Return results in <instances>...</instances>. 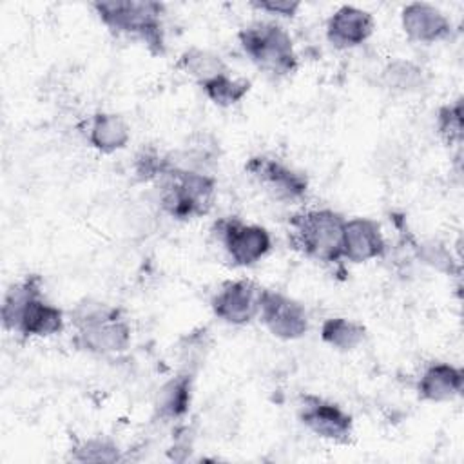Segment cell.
<instances>
[{
    "label": "cell",
    "instance_id": "15",
    "mask_svg": "<svg viewBox=\"0 0 464 464\" xmlns=\"http://www.w3.org/2000/svg\"><path fill=\"white\" fill-rule=\"evenodd\" d=\"M462 384L464 373L460 368L448 362H433L419 381V395L426 401L444 402L457 397L462 392Z\"/></svg>",
    "mask_w": 464,
    "mask_h": 464
},
{
    "label": "cell",
    "instance_id": "4",
    "mask_svg": "<svg viewBox=\"0 0 464 464\" xmlns=\"http://www.w3.org/2000/svg\"><path fill=\"white\" fill-rule=\"evenodd\" d=\"M92 7L111 31L141 40L156 54H161L165 51L161 25L163 4L116 0L94 2Z\"/></svg>",
    "mask_w": 464,
    "mask_h": 464
},
{
    "label": "cell",
    "instance_id": "6",
    "mask_svg": "<svg viewBox=\"0 0 464 464\" xmlns=\"http://www.w3.org/2000/svg\"><path fill=\"white\" fill-rule=\"evenodd\" d=\"M161 185V207L178 219H190L205 214L214 199V179L207 174L167 165Z\"/></svg>",
    "mask_w": 464,
    "mask_h": 464
},
{
    "label": "cell",
    "instance_id": "8",
    "mask_svg": "<svg viewBox=\"0 0 464 464\" xmlns=\"http://www.w3.org/2000/svg\"><path fill=\"white\" fill-rule=\"evenodd\" d=\"M259 317L272 335L279 339H299L308 330V315L304 306L295 299L274 290L261 288Z\"/></svg>",
    "mask_w": 464,
    "mask_h": 464
},
{
    "label": "cell",
    "instance_id": "11",
    "mask_svg": "<svg viewBox=\"0 0 464 464\" xmlns=\"http://www.w3.org/2000/svg\"><path fill=\"white\" fill-rule=\"evenodd\" d=\"M259 295L261 288H257L252 281H228L212 297L210 306L221 321L230 324H245L259 315Z\"/></svg>",
    "mask_w": 464,
    "mask_h": 464
},
{
    "label": "cell",
    "instance_id": "9",
    "mask_svg": "<svg viewBox=\"0 0 464 464\" xmlns=\"http://www.w3.org/2000/svg\"><path fill=\"white\" fill-rule=\"evenodd\" d=\"M245 169L276 199L295 201L308 190V181L301 172H295L274 158L254 156L248 160Z\"/></svg>",
    "mask_w": 464,
    "mask_h": 464
},
{
    "label": "cell",
    "instance_id": "2",
    "mask_svg": "<svg viewBox=\"0 0 464 464\" xmlns=\"http://www.w3.org/2000/svg\"><path fill=\"white\" fill-rule=\"evenodd\" d=\"M76 326V344L94 353H118L130 343V328L120 310L105 303L83 301L71 312Z\"/></svg>",
    "mask_w": 464,
    "mask_h": 464
},
{
    "label": "cell",
    "instance_id": "7",
    "mask_svg": "<svg viewBox=\"0 0 464 464\" xmlns=\"http://www.w3.org/2000/svg\"><path fill=\"white\" fill-rule=\"evenodd\" d=\"M218 239L236 266H250L270 250V234L259 225H246L237 218L219 219L214 227Z\"/></svg>",
    "mask_w": 464,
    "mask_h": 464
},
{
    "label": "cell",
    "instance_id": "12",
    "mask_svg": "<svg viewBox=\"0 0 464 464\" xmlns=\"http://www.w3.org/2000/svg\"><path fill=\"white\" fill-rule=\"evenodd\" d=\"M386 243L377 221L368 218H352L343 228V257L352 263H364L384 254Z\"/></svg>",
    "mask_w": 464,
    "mask_h": 464
},
{
    "label": "cell",
    "instance_id": "5",
    "mask_svg": "<svg viewBox=\"0 0 464 464\" xmlns=\"http://www.w3.org/2000/svg\"><path fill=\"white\" fill-rule=\"evenodd\" d=\"M246 56L274 76H285L295 71L297 54L290 34L274 22H254L237 34Z\"/></svg>",
    "mask_w": 464,
    "mask_h": 464
},
{
    "label": "cell",
    "instance_id": "20",
    "mask_svg": "<svg viewBox=\"0 0 464 464\" xmlns=\"http://www.w3.org/2000/svg\"><path fill=\"white\" fill-rule=\"evenodd\" d=\"M382 83L393 91L411 92L424 85V72L413 62L393 60L382 71Z\"/></svg>",
    "mask_w": 464,
    "mask_h": 464
},
{
    "label": "cell",
    "instance_id": "1",
    "mask_svg": "<svg viewBox=\"0 0 464 464\" xmlns=\"http://www.w3.org/2000/svg\"><path fill=\"white\" fill-rule=\"evenodd\" d=\"M2 324L24 337H45L63 328V312L42 297V279L27 276L5 292Z\"/></svg>",
    "mask_w": 464,
    "mask_h": 464
},
{
    "label": "cell",
    "instance_id": "18",
    "mask_svg": "<svg viewBox=\"0 0 464 464\" xmlns=\"http://www.w3.org/2000/svg\"><path fill=\"white\" fill-rule=\"evenodd\" d=\"M366 337L362 324L350 321L346 317H330L321 326V339L343 352L357 348Z\"/></svg>",
    "mask_w": 464,
    "mask_h": 464
},
{
    "label": "cell",
    "instance_id": "16",
    "mask_svg": "<svg viewBox=\"0 0 464 464\" xmlns=\"http://www.w3.org/2000/svg\"><path fill=\"white\" fill-rule=\"evenodd\" d=\"M130 138L125 120L112 112H98L91 120L89 141L102 152H114L127 145Z\"/></svg>",
    "mask_w": 464,
    "mask_h": 464
},
{
    "label": "cell",
    "instance_id": "17",
    "mask_svg": "<svg viewBox=\"0 0 464 464\" xmlns=\"http://www.w3.org/2000/svg\"><path fill=\"white\" fill-rule=\"evenodd\" d=\"M190 390H192V375L181 373L170 379L158 393L156 410L163 419H178L185 415L190 404Z\"/></svg>",
    "mask_w": 464,
    "mask_h": 464
},
{
    "label": "cell",
    "instance_id": "24",
    "mask_svg": "<svg viewBox=\"0 0 464 464\" xmlns=\"http://www.w3.org/2000/svg\"><path fill=\"white\" fill-rule=\"evenodd\" d=\"M419 256L424 263L435 266L442 272H453V259L450 252L437 241H428L419 246Z\"/></svg>",
    "mask_w": 464,
    "mask_h": 464
},
{
    "label": "cell",
    "instance_id": "19",
    "mask_svg": "<svg viewBox=\"0 0 464 464\" xmlns=\"http://www.w3.org/2000/svg\"><path fill=\"white\" fill-rule=\"evenodd\" d=\"M179 67L187 74L194 76L199 82V85L227 72V67L219 56L212 54L210 51H203V49H196V47L188 49L187 53L181 54Z\"/></svg>",
    "mask_w": 464,
    "mask_h": 464
},
{
    "label": "cell",
    "instance_id": "14",
    "mask_svg": "<svg viewBox=\"0 0 464 464\" xmlns=\"http://www.w3.org/2000/svg\"><path fill=\"white\" fill-rule=\"evenodd\" d=\"M373 31V18L355 5H341L326 24V38L337 49L361 45Z\"/></svg>",
    "mask_w": 464,
    "mask_h": 464
},
{
    "label": "cell",
    "instance_id": "10",
    "mask_svg": "<svg viewBox=\"0 0 464 464\" xmlns=\"http://www.w3.org/2000/svg\"><path fill=\"white\" fill-rule=\"evenodd\" d=\"M301 422L315 435L334 440L348 442L352 435V417L337 404L319 399L315 395L301 397L299 404Z\"/></svg>",
    "mask_w": 464,
    "mask_h": 464
},
{
    "label": "cell",
    "instance_id": "25",
    "mask_svg": "<svg viewBox=\"0 0 464 464\" xmlns=\"http://www.w3.org/2000/svg\"><path fill=\"white\" fill-rule=\"evenodd\" d=\"M297 0H259L252 2V7L270 13V14H279V16H294L299 9Z\"/></svg>",
    "mask_w": 464,
    "mask_h": 464
},
{
    "label": "cell",
    "instance_id": "3",
    "mask_svg": "<svg viewBox=\"0 0 464 464\" xmlns=\"http://www.w3.org/2000/svg\"><path fill=\"white\" fill-rule=\"evenodd\" d=\"M344 218L330 208L304 210L290 218V241L304 256L337 263L343 259Z\"/></svg>",
    "mask_w": 464,
    "mask_h": 464
},
{
    "label": "cell",
    "instance_id": "22",
    "mask_svg": "<svg viewBox=\"0 0 464 464\" xmlns=\"http://www.w3.org/2000/svg\"><path fill=\"white\" fill-rule=\"evenodd\" d=\"M439 130L448 143L460 140L462 136V103L457 100L453 105H444L439 111Z\"/></svg>",
    "mask_w": 464,
    "mask_h": 464
},
{
    "label": "cell",
    "instance_id": "23",
    "mask_svg": "<svg viewBox=\"0 0 464 464\" xmlns=\"http://www.w3.org/2000/svg\"><path fill=\"white\" fill-rule=\"evenodd\" d=\"M76 459L78 460H89V462H112L118 460V448L105 440V439H91L82 448Z\"/></svg>",
    "mask_w": 464,
    "mask_h": 464
},
{
    "label": "cell",
    "instance_id": "13",
    "mask_svg": "<svg viewBox=\"0 0 464 464\" xmlns=\"http://www.w3.org/2000/svg\"><path fill=\"white\" fill-rule=\"evenodd\" d=\"M402 29L413 42L433 44L446 38L451 31V22L435 5L426 2H413L402 9Z\"/></svg>",
    "mask_w": 464,
    "mask_h": 464
},
{
    "label": "cell",
    "instance_id": "21",
    "mask_svg": "<svg viewBox=\"0 0 464 464\" xmlns=\"http://www.w3.org/2000/svg\"><path fill=\"white\" fill-rule=\"evenodd\" d=\"M205 94L219 107H228L237 103L239 100H243V96L248 92L250 89V82L248 80H232L227 72L219 74L205 83H201Z\"/></svg>",
    "mask_w": 464,
    "mask_h": 464
}]
</instances>
